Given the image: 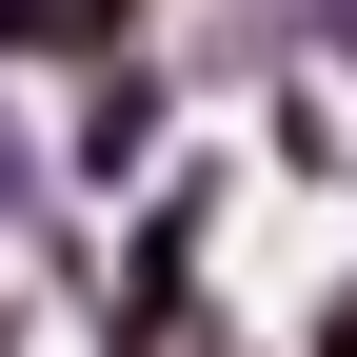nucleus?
<instances>
[{
	"mask_svg": "<svg viewBox=\"0 0 357 357\" xmlns=\"http://www.w3.org/2000/svg\"><path fill=\"white\" fill-rule=\"evenodd\" d=\"M79 159H100V178H119V159H159V79H100V119H79Z\"/></svg>",
	"mask_w": 357,
	"mask_h": 357,
	"instance_id": "nucleus-1",
	"label": "nucleus"
},
{
	"mask_svg": "<svg viewBox=\"0 0 357 357\" xmlns=\"http://www.w3.org/2000/svg\"><path fill=\"white\" fill-rule=\"evenodd\" d=\"M318 357H357V278H337V298H318Z\"/></svg>",
	"mask_w": 357,
	"mask_h": 357,
	"instance_id": "nucleus-2",
	"label": "nucleus"
}]
</instances>
